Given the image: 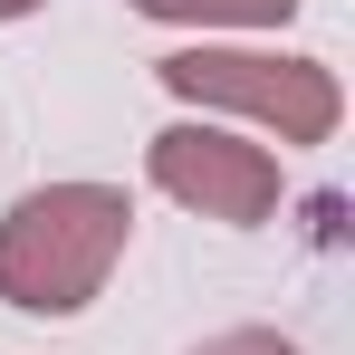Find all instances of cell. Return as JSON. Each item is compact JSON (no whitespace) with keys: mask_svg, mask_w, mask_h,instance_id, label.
Returning a JSON list of instances; mask_svg holds the SVG:
<instances>
[{"mask_svg":"<svg viewBox=\"0 0 355 355\" xmlns=\"http://www.w3.org/2000/svg\"><path fill=\"white\" fill-rule=\"evenodd\" d=\"M125 231H135V202H125L116 182L19 192L10 221H0V297L19 317H77L87 297L116 279Z\"/></svg>","mask_w":355,"mask_h":355,"instance_id":"6da1fadb","label":"cell"},{"mask_svg":"<svg viewBox=\"0 0 355 355\" xmlns=\"http://www.w3.org/2000/svg\"><path fill=\"white\" fill-rule=\"evenodd\" d=\"M154 77L182 106L240 116L259 135H279V144H327L336 116H346L336 67L327 58H279V49H173V58H154Z\"/></svg>","mask_w":355,"mask_h":355,"instance_id":"7a4b0ae2","label":"cell"},{"mask_svg":"<svg viewBox=\"0 0 355 355\" xmlns=\"http://www.w3.org/2000/svg\"><path fill=\"white\" fill-rule=\"evenodd\" d=\"M144 173H154V192H173L182 211L231 221V231H259L279 211V154L269 144H240L221 125H164L144 144Z\"/></svg>","mask_w":355,"mask_h":355,"instance_id":"3957f363","label":"cell"},{"mask_svg":"<svg viewBox=\"0 0 355 355\" xmlns=\"http://www.w3.org/2000/svg\"><path fill=\"white\" fill-rule=\"evenodd\" d=\"M144 19H192V29H279L297 19V0H135Z\"/></svg>","mask_w":355,"mask_h":355,"instance_id":"277c9868","label":"cell"},{"mask_svg":"<svg viewBox=\"0 0 355 355\" xmlns=\"http://www.w3.org/2000/svg\"><path fill=\"white\" fill-rule=\"evenodd\" d=\"M192 355H297V346L279 336V327H231V336H202Z\"/></svg>","mask_w":355,"mask_h":355,"instance_id":"5b68a950","label":"cell"},{"mask_svg":"<svg viewBox=\"0 0 355 355\" xmlns=\"http://www.w3.org/2000/svg\"><path fill=\"white\" fill-rule=\"evenodd\" d=\"M29 10H39V0H0V19H29Z\"/></svg>","mask_w":355,"mask_h":355,"instance_id":"8992f818","label":"cell"}]
</instances>
